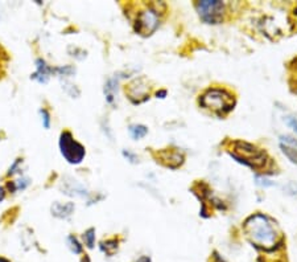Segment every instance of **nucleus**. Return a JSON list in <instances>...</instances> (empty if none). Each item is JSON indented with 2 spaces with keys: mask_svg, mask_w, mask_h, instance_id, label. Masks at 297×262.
Instances as JSON below:
<instances>
[{
  "mask_svg": "<svg viewBox=\"0 0 297 262\" xmlns=\"http://www.w3.org/2000/svg\"><path fill=\"white\" fill-rule=\"evenodd\" d=\"M158 28V15L154 9H144L138 15L135 23V31L142 36L152 35Z\"/></svg>",
  "mask_w": 297,
  "mask_h": 262,
  "instance_id": "6",
  "label": "nucleus"
},
{
  "mask_svg": "<svg viewBox=\"0 0 297 262\" xmlns=\"http://www.w3.org/2000/svg\"><path fill=\"white\" fill-rule=\"evenodd\" d=\"M283 190H284L285 194L295 196V195H297V183H295V182L287 183V184L283 187Z\"/></svg>",
  "mask_w": 297,
  "mask_h": 262,
  "instance_id": "21",
  "label": "nucleus"
},
{
  "mask_svg": "<svg viewBox=\"0 0 297 262\" xmlns=\"http://www.w3.org/2000/svg\"><path fill=\"white\" fill-rule=\"evenodd\" d=\"M100 249H102V252L108 254V256H112L118 250V241L116 240H107L106 242L103 241L100 244Z\"/></svg>",
  "mask_w": 297,
  "mask_h": 262,
  "instance_id": "13",
  "label": "nucleus"
},
{
  "mask_svg": "<svg viewBox=\"0 0 297 262\" xmlns=\"http://www.w3.org/2000/svg\"><path fill=\"white\" fill-rule=\"evenodd\" d=\"M67 246H69V249L74 254L82 253V245L79 244L78 238L74 237V236H69L67 237Z\"/></svg>",
  "mask_w": 297,
  "mask_h": 262,
  "instance_id": "16",
  "label": "nucleus"
},
{
  "mask_svg": "<svg viewBox=\"0 0 297 262\" xmlns=\"http://www.w3.org/2000/svg\"><path fill=\"white\" fill-rule=\"evenodd\" d=\"M83 240H85V244L87 245V248H90L93 249L94 248L95 244V229L94 228H90V229H87L83 234Z\"/></svg>",
  "mask_w": 297,
  "mask_h": 262,
  "instance_id": "18",
  "label": "nucleus"
},
{
  "mask_svg": "<svg viewBox=\"0 0 297 262\" xmlns=\"http://www.w3.org/2000/svg\"><path fill=\"white\" fill-rule=\"evenodd\" d=\"M62 191L63 194L69 195V196H87V190L85 187L78 183L77 180L71 178H65V182L62 183Z\"/></svg>",
  "mask_w": 297,
  "mask_h": 262,
  "instance_id": "7",
  "label": "nucleus"
},
{
  "mask_svg": "<svg viewBox=\"0 0 297 262\" xmlns=\"http://www.w3.org/2000/svg\"><path fill=\"white\" fill-rule=\"evenodd\" d=\"M136 262H150V258L148 256H142V257L138 258V261Z\"/></svg>",
  "mask_w": 297,
  "mask_h": 262,
  "instance_id": "27",
  "label": "nucleus"
},
{
  "mask_svg": "<svg viewBox=\"0 0 297 262\" xmlns=\"http://www.w3.org/2000/svg\"><path fill=\"white\" fill-rule=\"evenodd\" d=\"M256 184L260 187H272L273 183L269 182V180H267V179L264 178H256Z\"/></svg>",
  "mask_w": 297,
  "mask_h": 262,
  "instance_id": "26",
  "label": "nucleus"
},
{
  "mask_svg": "<svg viewBox=\"0 0 297 262\" xmlns=\"http://www.w3.org/2000/svg\"><path fill=\"white\" fill-rule=\"evenodd\" d=\"M67 52H69V55L71 57H75L77 60H83L86 57V52L83 51V49H79L77 47H69L67 48Z\"/></svg>",
  "mask_w": 297,
  "mask_h": 262,
  "instance_id": "19",
  "label": "nucleus"
},
{
  "mask_svg": "<svg viewBox=\"0 0 297 262\" xmlns=\"http://www.w3.org/2000/svg\"><path fill=\"white\" fill-rule=\"evenodd\" d=\"M29 183H31V182H29V179L23 178V179H20V180H17L16 183H13V184H12V188H13V191H15V190H25V188L29 186Z\"/></svg>",
  "mask_w": 297,
  "mask_h": 262,
  "instance_id": "22",
  "label": "nucleus"
},
{
  "mask_svg": "<svg viewBox=\"0 0 297 262\" xmlns=\"http://www.w3.org/2000/svg\"><path fill=\"white\" fill-rule=\"evenodd\" d=\"M59 148L61 154L70 164H79L85 158V147L73 138L70 132H62L59 136Z\"/></svg>",
  "mask_w": 297,
  "mask_h": 262,
  "instance_id": "4",
  "label": "nucleus"
},
{
  "mask_svg": "<svg viewBox=\"0 0 297 262\" xmlns=\"http://www.w3.org/2000/svg\"><path fill=\"white\" fill-rule=\"evenodd\" d=\"M197 11L201 16V19L207 24H218L221 23L222 15L225 5L222 1L217 0H205V1H198L196 4Z\"/></svg>",
  "mask_w": 297,
  "mask_h": 262,
  "instance_id": "5",
  "label": "nucleus"
},
{
  "mask_svg": "<svg viewBox=\"0 0 297 262\" xmlns=\"http://www.w3.org/2000/svg\"><path fill=\"white\" fill-rule=\"evenodd\" d=\"M4 196H5V192H4V190L0 187V201H3L4 200Z\"/></svg>",
  "mask_w": 297,
  "mask_h": 262,
  "instance_id": "29",
  "label": "nucleus"
},
{
  "mask_svg": "<svg viewBox=\"0 0 297 262\" xmlns=\"http://www.w3.org/2000/svg\"><path fill=\"white\" fill-rule=\"evenodd\" d=\"M280 148L283 151V154L287 156V158L291 160L292 163H296L297 164V150L296 148H292V147L285 146V144H281L280 143Z\"/></svg>",
  "mask_w": 297,
  "mask_h": 262,
  "instance_id": "17",
  "label": "nucleus"
},
{
  "mask_svg": "<svg viewBox=\"0 0 297 262\" xmlns=\"http://www.w3.org/2000/svg\"><path fill=\"white\" fill-rule=\"evenodd\" d=\"M53 73H55L59 77H70L75 74V67L71 65H65V66H58L53 69Z\"/></svg>",
  "mask_w": 297,
  "mask_h": 262,
  "instance_id": "14",
  "label": "nucleus"
},
{
  "mask_svg": "<svg viewBox=\"0 0 297 262\" xmlns=\"http://www.w3.org/2000/svg\"><path fill=\"white\" fill-rule=\"evenodd\" d=\"M287 125H288L291 129H293V130L297 132V118L296 117H288V118H287Z\"/></svg>",
  "mask_w": 297,
  "mask_h": 262,
  "instance_id": "25",
  "label": "nucleus"
},
{
  "mask_svg": "<svg viewBox=\"0 0 297 262\" xmlns=\"http://www.w3.org/2000/svg\"><path fill=\"white\" fill-rule=\"evenodd\" d=\"M40 114H41V121H43L44 127H45V129H49V126H50V115H49L47 109H41V110H40Z\"/></svg>",
  "mask_w": 297,
  "mask_h": 262,
  "instance_id": "23",
  "label": "nucleus"
},
{
  "mask_svg": "<svg viewBox=\"0 0 297 262\" xmlns=\"http://www.w3.org/2000/svg\"><path fill=\"white\" fill-rule=\"evenodd\" d=\"M123 156L128 160V162L131 163H138L139 162V158L138 155H135L134 152H131V151L128 150H123Z\"/></svg>",
  "mask_w": 297,
  "mask_h": 262,
  "instance_id": "24",
  "label": "nucleus"
},
{
  "mask_svg": "<svg viewBox=\"0 0 297 262\" xmlns=\"http://www.w3.org/2000/svg\"><path fill=\"white\" fill-rule=\"evenodd\" d=\"M202 106L217 113L218 115L226 114L234 107V98L225 90L221 89H210L199 99Z\"/></svg>",
  "mask_w": 297,
  "mask_h": 262,
  "instance_id": "3",
  "label": "nucleus"
},
{
  "mask_svg": "<svg viewBox=\"0 0 297 262\" xmlns=\"http://www.w3.org/2000/svg\"><path fill=\"white\" fill-rule=\"evenodd\" d=\"M128 131H130L131 136L136 139V140L144 138L148 134V129L146 126H143V125H132V126H130Z\"/></svg>",
  "mask_w": 297,
  "mask_h": 262,
  "instance_id": "12",
  "label": "nucleus"
},
{
  "mask_svg": "<svg viewBox=\"0 0 297 262\" xmlns=\"http://www.w3.org/2000/svg\"><path fill=\"white\" fill-rule=\"evenodd\" d=\"M231 155L239 163H243L246 166L255 168V170L263 168L267 162V155L264 151L259 150L256 146H253L251 143L242 142V140L234 143V151L231 152Z\"/></svg>",
  "mask_w": 297,
  "mask_h": 262,
  "instance_id": "2",
  "label": "nucleus"
},
{
  "mask_svg": "<svg viewBox=\"0 0 297 262\" xmlns=\"http://www.w3.org/2000/svg\"><path fill=\"white\" fill-rule=\"evenodd\" d=\"M214 260H217V262H225L221 257H219V254H218L217 252H214Z\"/></svg>",
  "mask_w": 297,
  "mask_h": 262,
  "instance_id": "28",
  "label": "nucleus"
},
{
  "mask_svg": "<svg viewBox=\"0 0 297 262\" xmlns=\"http://www.w3.org/2000/svg\"><path fill=\"white\" fill-rule=\"evenodd\" d=\"M247 237L253 245L264 250L275 249L277 241V233L275 226L267 216L253 214L246 220L243 225Z\"/></svg>",
  "mask_w": 297,
  "mask_h": 262,
  "instance_id": "1",
  "label": "nucleus"
},
{
  "mask_svg": "<svg viewBox=\"0 0 297 262\" xmlns=\"http://www.w3.org/2000/svg\"><path fill=\"white\" fill-rule=\"evenodd\" d=\"M118 90V79L110 78L104 85V94L108 103H112L115 99V93Z\"/></svg>",
  "mask_w": 297,
  "mask_h": 262,
  "instance_id": "11",
  "label": "nucleus"
},
{
  "mask_svg": "<svg viewBox=\"0 0 297 262\" xmlns=\"http://www.w3.org/2000/svg\"><path fill=\"white\" fill-rule=\"evenodd\" d=\"M0 262H9L8 260H5V258H0Z\"/></svg>",
  "mask_w": 297,
  "mask_h": 262,
  "instance_id": "30",
  "label": "nucleus"
},
{
  "mask_svg": "<svg viewBox=\"0 0 297 262\" xmlns=\"http://www.w3.org/2000/svg\"><path fill=\"white\" fill-rule=\"evenodd\" d=\"M36 66H37V71L31 75V78L36 79L40 83H47L49 81L50 74L53 73V67L48 66L47 63L43 59L36 60Z\"/></svg>",
  "mask_w": 297,
  "mask_h": 262,
  "instance_id": "8",
  "label": "nucleus"
},
{
  "mask_svg": "<svg viewBox=\"0 0 297 262\" xmlns=\"http://www.w3.org/2000/svg\"><path fill=\"white\" fill-rule=\"evenodd\" d=\"M75 205L74 202H66V204H62V202L55 201L53 202V205H51L50 210L51 214L54 216V217L58 218H67L69 216H71V213L74 212Z\"/></svg>",
  "mask_w": 297,
  "mask_h": 262,
  "instance_id": "9",
  "label": "nucleus"
},
{
  "mask_svg": "<svg viewBox=\"0 0 297 262\" xmlns=\"http://www.w3.org/2000/svg\"><path fill=\"white\" fill-rule=\"evenodd\" d=\"M165 155H168V156L162 158V160H168L165 163V166L170 167V168H177L178 166L182 164L184 156L180 152H177V151H169V152H165Z\"/></svg>",
  "mask_w": 297,
  "mask_h": 262,
  "instance_id": "10",
  "label": "nucleus"
},
{
  "mask_svg": "<svg viewBox=\"0 0 297 262\" xmlns=\"http://www.w3.org/2000/svg\"><path fill=\"white\" fill-rule=\"evenodd\" d=\"M62 89L65 90V93L70 95L71 98H78L79 94H81V91L75 85H73L71 82H67V81H63L62 82Z\"/></svg>",
  "mask_w": 297,
  "mask_h": 262,
  "instance_id": "15",
  "label": "nucleus"
},
{
  "mask_svg": "<svg viewBox=\"0 0 297 262\" xmlns=\"http://www.w3.org/2000/svg\"><path fill=\"white\" fill-rule=\"evenodd\" d=\"M280 143L297 150V139H295L291 135H280Z\"/></svg>",
  "mask_w": 297,
  "mask_h": 262,
  "instance_id": "20",
  "label": "nucleus"
}]
</instances>
